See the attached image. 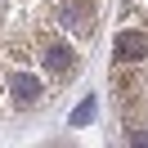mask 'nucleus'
I'll list each match as a JSON object with an SVG mask.
<instances>
[{"instance_id":"1","label":"nucleus","mask_w":148,"mask_h":148,"mask_svg":"<svg viewBox=\"0 0 148 148\" xmlns=\"http://www.w3.org/2000/svg\"><path fill=\"white\" fill-rule=\"evenodd\" d=\"M103 0H0V108H9V81L36 72L63 90L81 67L72 40H90Z\"/></svg>"},{"instance_id":"2","label":"nucleus","mask_w":148,"mask_h":148,"mask_svg":"<svg viewBox=\"0 0 148 148\" xmlns=\"http://www.w3.org/2000/svg\"><path fill=\"white\" fill-rule=\"evenodd\" d=\"M117 63H126V67H139L148 58V32L139 27V23H130V27H121L117 32Z\"/></svg>"},{"instance_id":"3","label":"nucleus","mask_w":148,"mask_h":148,"mask_svg":"<svg viewBox=\"0 0 148 148\" xmlns=\"http://www.w3.org/2000/svg\"><path fill=\"white\" fill-rule=\"evenodd\" d=\"M90 117H94V99H81V103H76V112H72V126H85Z\"/></svg>"}]
</instances>
